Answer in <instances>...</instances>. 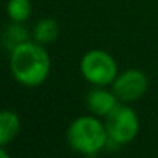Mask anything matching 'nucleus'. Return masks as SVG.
I'll return each mask as SVG.
<instances>
[{"instance_id": "nucleus-4", "label": "nucleus", "mask_w": 158, "mask_h": 158, "mask_svg": "<svg viewBox=\"0 0 158 158\" xmlns=\"http://www.w3.org/2000/svg\"><path fill=\"white\" fill-rule=\"evenodd\" d=\"M80 68L83 77L95 86L110 85L118 75V68L114 57L100 49L85 54Z\"/></svg>"}, {"instance_id": "nucleus-10", "label": "nucleus", "mask_w": 158, "mask_h": 158, "mask_svg": "<svg viewBox=\"0 0 158 158\" xmlns=\"http://www.w3.org/2000/svg\"><path fill=\"white\" fill-rule=\"evenodd\" d=\"M6 12L12 22L23 23L31 15V2L29 0H9L6 5Z\"/></svg>"}, {"instance_id": "nucleus-9", "label": "nucleus", "mask_w": 158, "mask_h": 158, "mask_svg": "<svg viewBox=\"0 0 158 158\" xmlns=\"http://www.w3.org/2000/svg\"><path fill=\"white\" fill-rule=\"evenodd\" d=\"M58 31H60L58 29V23L54 19H43L34 28V39L40 45L51 43V42H54L57 39Z\"/></svg>"}, {"instance_id": "nucleus-6", "label": "nucleus", "mask_w": 158, "mask_h": 158, "mask_svg": "<svg viewBox=\"0 0 158 158\" xmlns=\"http://www.w3.org/2000/svg\"><path fill=\"white\" fill-rule=\"evenodd\" d=\"M118 102L120 100L117 98L114 92L106 91L102 86L92 89L86 97V105L91 109V112L97 117H105V118L115 109Z\"/></svg>"}, {"instance_id": "nucleus-3", "label": "nucleus", "mask_w": 158, "mask_h": 158, "mask_svg": "<svg viewBox=\"0 0 158 158\" xmlns=\"http://www.w3.org/2000/svg\"><path fill=\"white\" fill-rule=\"evenodd\" d=\"M105 126L109 137L106 148L112 149L132 141L138 134L140 121L132 107L126 106L124 103H118L115 109L106 117Z\"/></svg>"}, {"instance_id": "nucleus-8", "label": "nucleus", "mask_w": 158, "mask_h": 158, "mask_svg": "<svg viewBox=\"0 0 158 158\" xmlns=\"http://www.w3.org/2000/svg\"><path fill=\"white\" fill-rule=\"evenodd\" d=\"M28 40H29L28 39V31L19 22H12L5 29V32L2 34V39H0V42L5 46V49H8L9 52H12L15 48H19L20 45L26 43Z\"/></svg>"}, {"instance_id": "nucleus-1", "label": "nucleus", "mask_w": 158, "mask_h": 158, "mask_svg": "<svg viewBox=\"0 0 158 158\" xmlns=\"http://www.w3.org/2000/svg\"><path fill=\"white\" fill-rule=\"evenodd\" d=\"M9 68L14 78L25 86L42 85L51 71V58L37 42H26L11 52Z\"/></svg>"}, {"instance_id": "nucleus-2", "label": "nucleus", "mask_w": 158, "mask_h": 158, "mask_svg": "<svg viewBox=\"0 0 158 158\" xmlns=\"http://www.w3.org/2000/svg\"><path fill=\"white\" fill-rule=\"evenodd\" d=\"M68 143L69 146L86 157H95L107 144V131L105 123L95 117H80L74 120L68 129Z\"/></svg>"}, {"instance_id": "nucleus-11", "label": "nucleus", "mask_w": 158, "mask_h": 158, "mask_svg": "<svg viewBox=\"0 0 158 158\" xmlns=\"http://www.w3.org/2000/svg\"><path fill=\"white\" fill-rule=\"evenodd\" d=\"M0 158H11L5 151H3V148H0Z\"/></svg>"}, {"instance_id": "nucleus-5", "label": "nucleus", "mask_w": 158, "mask_h": 158, "mask_svg": "<svg viewBox=\"0 0 158 158\" xmlns=\"http://www.w3.org/2000/svg\"><path fill=\"white\" fill-rule=\"evenodd\" d=\"M148 91V77L140 69H129L112 81V92L123 103L135 102Z\"/></svg>"}, {"instance_id": "nucleus-7", "label": "nucleus", "mask_w": 158, "mask_h": 158, "mask_svg": "<svg viewBox=\"0 0 158 158\" xmlns=\"http://www.w3.org/2000/svg\"><path fill=\"white\" fill-rule=\"evenodd\" d=\"M20 131V118L12 110H0V148L11 143Z\"/></svg>"}]
</instances>
